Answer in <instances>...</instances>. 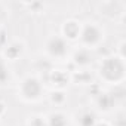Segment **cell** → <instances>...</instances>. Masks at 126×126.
Listing matches in <instances>:
<instances>
[{
	"label": "cell",
	"mask_w": 126,
	"mask_h": 126,
	"mask_svg": "<svg viewBox=\"0 0 126 126\" xmlns=\"http://www.w3.org/2000/svg\"><path fill=\"white\" fill-rule=\"evenodd\" d=\"M98 77L110 86L123 85L126 79V61L120 59L114 53L102 56L98 64Z\"/></svg>",
	"instance_id": "1"
},
{
	"label": "cell",
	"mask_w": 126,
	"mask_h": 126,
	"mask_svg": "<svg viewBox=\"0 0 126 126\" xmlns=\"http://www.w3.org/2000/svg\"><path fill=\"white\" fill-rule=\"evenodd\" d=\"M16 94L21 98V101L34 104L40 101L45 95V85L43 80L37 74H27L24 76L16 88Z\"/></svg>",
	"instance_id": "2"
},
{
	"label": "cell",
	"mask_w": 126,
	"mask_h": 126,
	"mask_svg": "<svg viewBox=\"0 0 126 126\" xmlns=\"http://www.w3.org/2000/svg\"><path fill=\"white\" fill-rule=\"evenodd\" d=\"M104 39H105V31H104L102 25H99L98 22H94V21H88V22L82 24V30H80V36H79L77 42L85 49L96 50L101 47Z\"/></svg>",
	"instance_id": "3"
},
{
	"label": "cell",
	"mask_w": 126,
	"mask_h": 126,
	"mask_svg": "<svg viewBox=\"0 0 126 126\" xmlns=\"http://www.w3.org/2000/svg\"><path fill=\"white\" fill-rule=\"evenodd\" d=\"M70 55V43L59 34L50 36L45 43V56L53 61H64Z\"/></svg>",
	"instance_id": "4"
},
{
	"label": "cell",
	"mask_w": 126,
	"mask_h": 126,
	"mask_svg": "<svg viewBox=\"0 0 126 126\" xmlns=\"http://www.w3.org/2000/svg\"><path fill=\"white\" fill-rule=\"evenodd\" d=\"M98 14L110 21H119L126 14V5L120 0H107L98 3Z\"/></svg>",
	"instance_id": "5"
},
{
	"label": "cell",
	"mask_w": 126,
	"mask_h": 126,
	"mask_svg": "<svg viewBox=\"0 0 126 126\" xmlns=\"http://www.w3.org/2000/svg\"><path fill=\"white\" fill-rule=\"evenodd\" d=\"M25 53V43L21 39H12L2 47V56L6 62H15Z\"/></svg>",
	"instance_id": "6"
},
{
	"label": "cell",
	"mask_w": 126,
	"mask_h": 126,
	"mask_svg": "<svg viewBox=\"0 0 126 126\" xmlns=\"http://www.w3.org/2000/svg\"><path fill=\"white\" fill-rule=\"evenodd\" d=\"M46 80L52 86V89H59V91H65V88L71 85L68 70H61V68H52L46 74Z\"/></svg>",
	"instance_id": "7"
},
{
	"label": "cell",
	"mask_w": 126,
	"mask_h": 126,
	"mask_svg": "<svg viewBox=\"0 0 126 126\" xmlns=\"http://www.w3.org/2000/svg\"><path fill=\"white\" fill-rule=\"evenodd\" d=\"M94 53L89 49L85 47H77L70 53V64L74 68H91L92 62H94Z\"/></svg>",
	"instance_id": "8"
},
{
	"label": "cell",
	"mask_w": 126,
	"mask_h": 126,
	"mask_svg": "<svg viewBox=\"0 0 126 126\" xmlns=\"http://www.w3.org/2000/svg\"><path fill=\"white\" fill-rule=\"evenodd\" d=\"M82 30V22L77 21L76 18H68L61 24V37H64L68 43L77 42Z\"/></svg>",
	"instance_id": "9"
},
{
	"label": "cell",
	"mask_w": 126,
	"mask_h": 126,
	"mask_svg": "<svg viewBox=\"0 0 126 126\" xmlns=\"http://www.w3.org/2000/svg\"><path fill=\"white\" fill-rule=\"evenodd\" d=\"M94 104H95V108L96 111L99 113H111L116 107H117V102L113 96V94L110 91H104L94 98Z\"/></svg>",
	"instance_id": "10"
},
{
	"label": "cell",
	"mask_w": 126,
	"mask_h": 126,
	"mask_svg": "<svg viewBox=\"0 0 126 126\" xmlns=\"http://www.w3.org/2000/svg\"><path fill=\"white\" fill-rule=\"evenodd\" d=\"M70 79L73 85L77 86H89L94 82V74L89 68H76L70 73Z\"/></svg>",
	"instance_id": "11"
},
{
	"label": "cell",
	"mask_w": 126,
	"mask_h": 126,
	"mask_svg": "<svg viewBox=\"0 0 126 126\" xmlns=\"http://www.w3.org/2000/svg\"><path fill=\"white\" fill-rule=\"evenodd\" d=\"M98 113L95 110H82L76 116V125L77 126H95L98 122Z\"/></svg>",
	"instance_id": "12"
},
{
	"label": "cell",
	"mask_w": 126,
	"mask_h": 126,
	"mask_svg": "<svg viewBox=\"0 0 126 126\" xmlns=\"http://www.w3.org/2000/svg\"><path fill=\"white\" fill-rule=\"evenodd\" d=\"M46 122H47V126H70L71 125L70 116L59 110L49 113L46 116Z\"/></svg>",
	"instance_id": "13"
},
{
	"label": "cell",
	"mask_w": 126,
	"mask_h": 126,
	"mask_svg": "<svg viewBox=\"0 0 126 126\" xmlns=\"http://www.w3.org/2000/svg\"><path fill=\"white\" fill-rule=\"evenodd\" d=\"M47 99L52 105L61 107L67 102V92L65 91H59V89H52L47 95Z\"/></svg>",
	"instance_id": "14"
},
{
	"label": "cell",
	"mask_w": 126,
	"mask_h": 126,
	"mask_svg": "<svg viewBox=\"0 0 126 126\" xmlns=\"http://www.w3.org/2000/svg\"><path fill=\"white\" fill-rule=\"evenodd\" d=\"M34 68H36V71H43L45 74H47V73L53 68V65H52V61H50L49 58L40 56V58H37L36 62H34Z\"/></svg>",
	"instance_id": "15"
},
{
	"label": "cell",
	"mask_w": 126,
	"mask_h": 126,
	"mask_svg": "<svg viewBox=\"0 0 126 126\" xmlns=\"http://www.w3.org/2000/svg\"><path fill=\"white\" fill-rule=\"evenodd\" d=\"M25 126H47L46 116H43L40 113L30 114L27 117V120H25Z\"/></svg>",
	"instance_id": "16"
},
{
	"label": "cell",
	"mask_w": 126,
	"mask_h": 126,
	"mask_svg": "<svg viewBox=\"0 0 126 126\" xmlns=\"http://www.w3.org/2000/svg\"><path fill=\"white\" fill-rule=\"evenodd\" d=\"M11 80V68L8 62L0 56V85H6Z\"/></svg>",
	"instance_id": "17"
},
{
	"label": "cell",
	"mask_w": 126,
	"mask_h": 126,
	"mask_svg": "<svg viewBox=\"0 0 126 126\" xmlns=\"http://www.w3.org/2000/svg\"><path fill=\"white\" fill-rule=\"evenodd\" d=\"M22 6L25 9H28L30 14H43L46 9V5L42 2H25V3H22Z\"/></svg>",
	"instance_id": "18"
},
{
	"label": "cell",
	"mask_w": 126,
	"mask_h": 126,
	"mask_svg": "<svg viewBox=\"0 0 126 126\" xmlns=\"http://www.w3.org/2000/svg\"><path fill=\"white\" fill-rule=\"evenodd\" d=\"M110 92L113 94V96H114V99H116L117 104H120V102L125 101L126 91H125V86H123V85H117V86H114V89H111Z\"/></svg>",
	"instance_id": "19"
},
{
	"label": "cell",
	"mask_w": 126,
	"mask_h": 126,
	"mask_svg": "<svg viewBox=\"0 0 126 126\" xmlns=\"http://www.w3.org/2000/svg\"><path fill=\"white\" fill-rule=\"evenodd\" d=\"M114 55H116V56H119L120 59L126 61V40H125V39H122V40L117 43Z\"/></svg>",
	"instance_id": "20"
},
{
	"label": "cell",
	"mask_w": 126,
	"mask_h": 126,
	"mask_svg": "<svg viewBox=\"0 0 126 126\" xmlns=\"http://www.w3.org/2000/svg\"><path fill=\"white\" fill-rule=\"evenodd\" d=\"M110 123H111V126H126V114H125V111L123 110L117 111L114 114V120L110 122Z\"/></svg>",
	"instance_id": "21"
},
{
	"label": "cell",
	"mask_w": 126,
	"mask_h": 126,
	"mask_svg": "<svg viewBox=\"0 0 126 126\" xmlns=\"http://www.w3.org/2000/svg\"><path fill=\"white\" fill-rule=\"evenodd\" d=\"M88 92H89V95H91L92 98H95V96H98V95L102 92V86H101L99 83H96V82H92V83L88 86Z\"/></svg>",
	"instance_id": "22"
},
{
	"label": "cell",
	"mask_w": 126,
	"mask_h": 126,
	"mask_svg": "<svg viewBox=\"0 0 126 126\" xmlns=\"http://www.w3.org/2000/svg\"><path fill=\"white\" fill-rule=\"evenodd\" d=\"M8 8H6V5L5 3H2L0 2V25H2L5 21H6V18H8Z\"/></svg>",
	"instance_id": "23"
},
{
	"label": "cell",
	"mask_w": 126,
	"mask_h": 126,
	"mask_svg": "<svg viewBox=\"0 0 126 126\" xmlns=\"http://www.w3.org/2000/svg\"><path fill=\"white\" fill-rule=\"evenodd\" d=\"M6 113H8V104H6L5 101L0 99V119L5 117V116H6Z\"/></svg>",
	"instance_id": "24"
},
{
	"label": "cell",
	"mask_w": 126,
	"mask_h": 126,
	"mask_svg": "<svg viewBox=\"0 0 126 126\" xmlns=\"http://www.w3.org/2000/svg\"><path fill=\"white\" fill-rule=\"evenodd\" d=\"M95 126H111V123L107 122V120H98V122L95 123Z\"/></svg>",
	"instance_id": "25"
}]
</instances>
